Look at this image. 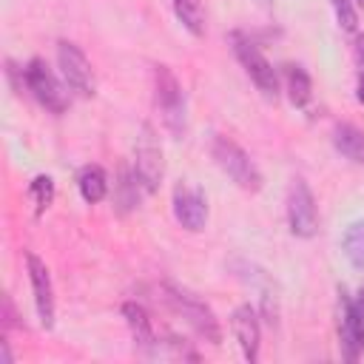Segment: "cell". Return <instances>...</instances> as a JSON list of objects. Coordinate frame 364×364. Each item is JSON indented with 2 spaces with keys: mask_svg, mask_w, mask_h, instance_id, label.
<instances>
[{
  "mask_svg": "<svg viewBox=\"0 0 364 364\" xmlns=\"http://www.w3.org/2000/svg\"><path fill=\"white\" fill-rule=\"evenodd\" d=\"M154 100H156V111H159L168 134L173 139H182L185 128H188V102H185L182 82L176 80V74L168 65L154 68Z\"/></svg>",
  "mask_w": 364,
  "mask_h": 364,
  "instance_id": "6da1fadb",
  "label": "cell"
},
{
  "mask_svg": "<svg viewBox=\"0 0 364 364\" xmlns=\"http://www.w3.org/2000/svg\"><path fill=\"white\" fill-rule=\"evenodd\" d=\"M165 301L171 304V310H173L176 316L185 318V324H188L199 338H205V341H210V344H219V341H222V327H219L213 310H210L202 299H196L191 290L176 287V284L168 282V284H165Z\"/></svg>",
  "mask_w": 364,
  "mask_h": 364,
  "instance_id": "7a4b0ae2",
  "label": "cell"
},
{
  "mask_svg": "<svg viewBox=\"0 0 364 364\" xmlns=\"http://www.w3.org/2000/svg\"><path fill=\"white\" fill-rule=\"evenodd\" d=\"M210 154H213L219 171L228 179H233L242 191H247V193H259L262 191V182H264L262 171H259V165L250 159V154L242 145H236L228 136H216L213 145H210Z\"/></svg>",
  "mask_w": 364,
  "mask_h": 364,
  "instance_id": "3957f363",
  "label": "cell"
},
{
  "mask_svg": "<svg viewBox=\"0 0 364 364\" xmlns=\"http://www.w3.org/2000/svg\"><path fill=\"white\" fill-rule=\"evenodd\" d=\"M134 173L139 179V185L145 188V193H156L165 176V156H162V145L156 139V131L145 122L139 128L136 145H134Z\"/></svg>",
  "mask_w": 364,
  "mask_h": 364,
  "instance_id": "277c9868",
  "label": "cell"
},
{
  "mask_svg": "<svg viewBox=\"0 0 364 364\" xmlns=\"http://www.w3.org/2000/svg\"><path fill=\"white\" fill-rule=\"evenodd\" d=\"M233 51H236V60L242 63V68L247 71V77L253 80V85L262 91V97L267 100H276L279 97V77H276V68L270 65V60L259 51V46L245 37L242 31H236L233 37Z\"/></svg>",
  "mask_w": 364,
  "mask_h": 364,
  "instance_id": "5b68a950",
  "label": "cell"
},
{
  "mask_svg": "<svg viewBox=\"0 0 364 364\" xmlns=\"http://www.w3.org/2000/svg\"><path fill=\"white\" fill-rule=\"evenodd\" d=\"M26 85L34 94V100L43 108H48L51 114H63L68 108V94H65V88L60 85L57 74L48 68L46 60H40V57L28 60V65H26Z\"/></svg>",
  "mask_w": 364,
  "mask_h": 364,
  "instance_id": "8992f818",
  "label": "cell"
},
{
  "mask_svg": "<svg viewBox=\"0 0 364 364\" xmlns=\"http://www.w3.org/2000/svg\"><path fill=\"white\" fill-rule=\"evenodd\" d=\"M287 225L290 233L299 239H310L318 230V210H316V199L313 191L304 179H293L290 193H287Z\"/></svg>",
  "mask_w": 364,
  "mask_h": 364,
  "instance_id": "52a82bcc",
  "label": "cell"
},
{
  "mask_svg": "<svg viewBox=\"0 0 364 364\" xmlns=\"http://www.w3.org/2000/svg\"><path fill=\"white\" fill-rule=\"evenodd\" d=\"M57 65L63 71V80L65 85L80 94V97H91L97 82H94V68L88 63V57L80 51V46L68 43V40H60L57 43Z\"/></svg>",
  "mask_w": 364,
  "mask_h": 364,
  "instance_id": "ba28073f",
  "label": "cell"
},
{
  "mask_svg": "<svg viewBox=\"0 0 364 364\" xmlns=\"http://www.w3.org/2000/svg\"><path fill=\"white\" fill-rule=\"evenodd\" d=\"M26 267H28V279H31V290H34V307H37V318L46 330L54 327V284H51V273L46 267V262L37 253H26Z\"/></svg>",
  "mask_w": 364,
  "mask_h": 364,
  "instance_id": "9c48e42d",
  "label": "cell"
},
{
  "mask_svg": "<svg viewBox=\"0 0 364 364\" xmlns=\"http://www.w3.org/2000/svg\"><path fill=\"white\" fill-rule=\"evenodd\" d=\"M173 216L191 233L205 230V225H208V202H205V193L199 188L176 185V191H173Z\"/></svg>",
  "mask_w": 364,
  "mask_h": 364,
  "instance_id": "30bf717a",
  "label": "cell"
},
{
  "mask_svg": "<svg viewBox=\"0 0 364 364\" xmlns=\"http://www.w3.org/2000/svg\"><path fill=\"white\" fill-rule=\"evenodd\" d=\"M230 327H233V336L242 347V355L253 364L259 358V344H262V327H259V316L250 304H239L230 316Z\"/></svg>",
  "mask_w": 364,
  "mask_h": 364,
  "instance_id": "8fae6325",
  "label": "cell"
},
{
  "mask_svg": "<svg viewBox=\"0 0 364 364\" xmlns=\"http://www.w3.org/2000/svg\"><path fill=\"white\" fill-rule=\"evenodd\" d=\"M122 316H125V324H128V330H131L134 344H136L142 353H154L156 336H154V327H151V318H148L145 307L136 304V301H125V304H122Z\"/></svg>",
  "mask_w": 364,
  "mask_h": 364,
  "instance_id": "7c38bea8",
  "label": "cell"
},
{
  "mask_svg": "<svg viewBox=\"0 0 364 364\" xmlns=\"http://www.w3.org/2000/svg\"><path fill=\"white\" fill-rule=\"evenodd\" d=\"M333 145L344 159L364 165V131L361 128H355L350 122H338L333 128Z\"/></svg>",
  "mask_w": 364,
  "mask_h": 364,
  "instance_id": "4fadbf2b",
  "label": "cell"
},
{
  "mask_svg": "<svg viewBox=\"0 0 364 364\" xmlns=\"http://www.w3.org/2000/svg\"><path fill=\"white\" fill-rule=\"evenodd\" d=\"M77 188H80V196L88 202V205H97L108 196V176L100 165H85L80 168L77 173Z\"/></svg>",
  "mask_w": 364,
  "mask_h": 364,
  "instance_id": "5bb4252c",
  "label": "cell"
},
{
  "mask_svg": "<svg viewBox=\"0 0 364 364\" xmlns=\"http://www.w3.org/2000/svg\"><path fill=\"white\" fill-rule=\"evenodd\" d=\"M284 91H287L290 105H296V108H304L310 102L313 82L301 65H284Z\"/></svg>",
  "mask_w": 364,
  "mask_h": 364,
  "instance_id": "9a60e30c",
  "label": "cell"
},
{
  "mask_svg": "<svg viewBox=\"0 0 364 364\" xmlns=\"http://www.w3.org/2000/svg\"><path fill=\"white\" fill-rule=\"evenodd\" d=\"M347 299H350V296L341 290V299H338V338H341V341H338V344H341V355H344L347 361H355L364 347L358 344V338H355V333H353V327H350Z\"/></svg>",
  "mask_w": 364,
  "mask_h": 364,
  "instance_id": "2e32d148",
  "label": "cell"
},
{
  "mask_svg": "<svg viewBox=\"0 0 364 364\" xmlns=\"http://www.w3.org/2000/svg\"><path fill=\"white\" fill-rule=\"evenodd\" d=\"M171 6H173L176 20L182 23V28H188L193 37L205 34V14H202L199 0H171Z\"/></svg>",
  "mask_w": 364,
  "mask_h": 364,
  "instance_id": "e0dca14e",
  "label": "cell"
},
{
  "mask_svg": "<svg viewBox=\"0 0 364 364\" xmlns=\"http://www.w3.org/2000/svg\"><path fill=\"white\" fill-rule=\"evenodd\" d=\"M341 247H344V256L350 259V264H353L355 270H364V219L353 222V225L344 230Z\"/></svg>",
  "mask_w": 364,
  "mask_h": 364,
  "instance_id": "ac0fdd59",
  "label": "cell"
},
{
  "mask_svg": "<svg viewBox=\"0 0 364 364\" xmlns=\"http://www.w3.org/2000/svg\"><path fill=\"white\" fill-rule=\"evenodd\" d=\"M139 191H145V188L139 185L136 173L134 171H122V176L117 182V205H119L122 213L139 205Z\"/></svg>",
  "mask_w": 364,
  "mask_h": 364,
  "instance_id": "d6986e66",
  "label": "cell"
},
{
  "mask_svg": "<svg viewBox=\"0 0 364 364\" xmlns=\"http://www.w3.org/2000/svg\"><path fill=\"white\" fill-rule=\"evenodd\" d=\"M28 191H31V199H34V205H37V213H43V210L54 202V179L46 176V173L34 176Z\"/></svg>",
  "mask_w": 364,
  "mask_h": 364,
  "instance_id": "ffe728a7",
  "label": "cell"
},
{
  "mask_svg": "<svg viewBox=\"0 0 364 364\" xmlns=\"http://www.w3.org/2000/svg\"><path fill=\"white\" fill-rule=\"evenodd\" d=\"M347 316H350V324H353V333H355L358 344L364 347V287L358 290L355 299L347 301Z\"/></svg>",
  "mask_w": 364,
  "mask_h": 364,
  "instance_id": "44dd1931",
  "label": "cell"
},
{
  "mask_svg": "<svg viewBox=\"0 0 364 364\" xmlns=\"http://www.w3.org/2000/svg\"><path fill=\"white\" fill-rule=\"evenodd\" d=\"M330 3H333V11H336L338 26H341L344 31H355L358 20H355V9H353V3H350V0H330Z\"/></svg>",
  "mask_w": 364,
  "mask_h": 364,
  "instance_id": "7402d4cb",
  "label": "cell"
},
{
  "mask_svg": "<svg viewBox=\"0 0 364 364\" xmlns=\"http://www.w3.org/2000/svg\"><path fill=\"white\" fill-rule=\"evenodd\" d=\"M355 100L364 105V65H358V80H355Z\"/></svg>",
  "mask_w": 364,
  "mask_h": 364,
  "instance_id": "603a6c76",
  "label": "cell"
},
{
  "mask_svg": "<svg viewBox=\"0 0 364 364\" xmlns=\"http://www.w3.org/2000/svg\"><path fill=\"white\" fill-rule=\"evenodd\" d=\"M355 57H358V65H364V34H358L355 40Z\"/></svg>",
  "mask_w": 364,
  "mask_h": 364,
  "instance_id": "cb8c5ba5",
  "label": "cell"
},
{
  "mask_svg": "<svg viewBox=\"0 0 364 364\" xmlns=\"http://www.w3.org/2000/svg\"><path fill=\"white\" fill-rule=\"evenodd\" d=\"M0 350H3V353H0V364H11V353H9V341H3V344H0Z\"/></svg>",
  "mask_w": 364,
  "mask_h": 364,
  "instance_id": "d4e9b609",
  "label": "cell"
},
{
  "mask_svg": "<svg viewBox=\"0 0 364 364\" xmlns=\"http://www.w3.org/2000/svg\"><path fill=\"white\" fill-rule=\"evenodd\" d=\"M355 3H358V9H361V11H364V0H355Z\"/></svg>",
  "mask_w": 364,
  "mask_h": 364,
  "instance_id": "484cf974",
  "label": "cell"
}]
</instances>
